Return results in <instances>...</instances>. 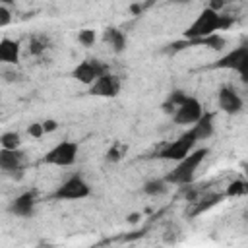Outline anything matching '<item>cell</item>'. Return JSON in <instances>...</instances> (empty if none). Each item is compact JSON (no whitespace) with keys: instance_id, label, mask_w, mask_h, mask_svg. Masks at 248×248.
I'll use <instances>...</instances> for the list:
<instances>
[{"instance_id":"obj_22","label":"cell","mask_w":248,"mask_h":248,"mask_svg":"<svg viewBox=\"0 0 248 248\" xmlns=\"http://www.w3.org/2000/svg\"><path fill=\"white\" fill-rule=\"evenodd\" d=\"M21 145V138L17 132H4L0 136V147L4 149H19Z\"/></svg>"},{"instance_id":"obj_18","label":"cell","mask_w":248,"mask_h":248,"mask_svg":"<svg viewBox=\"0 0 248 248\" xmlns=\"http://www.w3.org/2000/svg\"><path fill=\"white\" fill-rule=\"evenodd\" d=\"M167 190H169V182L165 178H151V180L143 182V186H141V192L147 196H161Z\"/></svg>"},{"instance_id":"obj_4","label":"cell","mask_w":248,"mask_h":248,"mask_svg":"<svg viewBox=\"0 0 248 248\" xmlns=\"http://www.w3.org/2000/svg\"><path fill=\"white\" fill-rule=\"evenodd\" d=\"M196 143H198V138H196V134H194V130L190 128V130H186L182 136H178L174 141H170V143H167L155 157H159V159H165V161H180L182 157H186L194 147H196Z\"/></svg>"},{"instance_id":"obj_21","label":"cell","mask_w":248,"mask_h":248,"mask_svg":"<svg viewBox=\"0 0 248 248\" xmlns=\"http://www.w3.org/2000/svg\"><path fill=\"white\" fill-rule=\"evenodd\" d=\"M246 192H248L246 180L236 178V180H232V182L227 186V190H225V198H240V196H244Z\"/></svg>"},{"instance_id":"obj_19","label":"cell","mask_w":248,"mask_h":248,"mask_svg":"<svg viewBox=\"0 0 248 248\" xmlns=\"http://www.w3.org/2000/svg\"><path fill=\"white\" fill-rule=\"evenodd\" d=\"M186 93L182 91V89H174L169 97H167V101L163 103V112H167V114H172L174 110H176V107L180 105V103H184L186 101Z\"/></svg>"},{"instance_id":"obj_2","label":"cell","mask_w":248,"mask_h":248,"mask_svg":"<svg viewBox=\"0 0 248 248\" xmlns=\"http://www.w3.org/2000/svg\"><path fill=\"white\" fill-rule=\"evenodd\" d=\"M209 155V149L207 147H194L186 157H182L180 161H176V167L165 176V180L169 184H176V186H182V184H192L194 176H196V170L198 167L203 163V159Z\"/></svg>"},{"instance_id":"obj_14","label":"cell","mask_w":248,"mask_h":248,"mask_svg":"<svg viewBox=\"0 0 248 248\" xmlns=\"http://www.w3.org/2000/svg\"><path fill=\"white\" fill-rule=\"evenodd\" d=\"M19 56H21L19 41H14L10 37L0 39V64H17Z\"/></svg>"},{"instance_id":"obj_5","label":"cell","mask_w":248,"mask_h":248,"mask_svg":"<svg viewBox=\"0 0 248 248\" xmlns=\"http://www.w3.org/2000/svg\"><path fill=\"white\" fill-rule=\"evenodd\" d=\"M89 194H91V186L85 182V178L81 174H72L52 192V198L58 202L62 200L72 202V200H83Z\"/></svg>"},{"instance_id":"obj_1","label":"cell","mask_w":248,"mask_h":248,"mask_svg":"<svg viewBox=\"0 0 248 248\" xmlns=\"http://www.w3.org/2000/svg\"><path fill=\"white\" fill-rule=\"evenodd\" d=\"M232 16H225L223 12H213L211 8H203L198 17L184 31V39H198L217 31H227L232 25Z\"/></svg>"},{"instance_id":"obj_16","label":"cell","mask_w":248,"mask_h":248,"mask_svg":"<svg viewBox=\"0 0 248 248\" xmlns=\"http://www.w3.org/2000/svg\"><path fill=\"white\" fill-rule=\"evenodd\" d=\"M103 43H107L110 48H112V52H116V54H120V52H124L126 50V45H128V39H126V33L124 31H120L118 27H107L105 31H103Z\"/></svg>"},{"instance_id":"obj_3","label":"cell","mask_w":248,"mask_h":248,"mask_svg":"<svg viewBox=\"0 0 248 248\" xmlns=\"http://www.w3.org/2000/svg\"><path fill=\"white\" fill-rule=\"evenodd\" d=\"M211 68L213 70H234L240 76V79L246 81L248 79V45H240L232 48L231 52L215 60Z\"/></svg>"},{"instance_id":"obj_24","label":"cell","mask_w":248,"mask_h":248,"mask_svg":"<svg viewBox=\"0 0 248 248\" xmlns=\"http://www.w3.org/2000/svg\"><path fill=\"white\" fill-rule=\"evenodd\" d=\"M122 155H124V147L116 141V143H112L108 149H107V155H105V159L108 161V163H118L120 159H122Z\"/></svg>"},{"instance_id":"obj_13","label":"cell","mask_w":248,"mask_h":248,"mask_svg":"<svg viewBox=\"0 0 248 248\" xmlns=\"http://www.w3.org/2000/svg\"><path fill=\"white\" fill-rule=\"evenodd\" d=\"M23 161H25V155H23L21 149H4V147H0V170L2 172L14 174L16 170H21Z\"/></svg>"},{"instance_id":"obj_8","label":"cell","mask_w":248,"mask_h":248,"mask_svg":"<svg viewBox=\"0 0 248 248\" xmlns=\"http://www.w3.org/2000/svg\"><path fill=\"white\" fill-rule=\"evenodd\" d=\"M105 72H108V66L97 58H85L83 62H79L74 70H72V78L83 85H91L99 76H103Z\"/></svg>"},{"instance_id":"obj_23","label":"cell","mask_w":248,"mask_h":248,"mask_svg":"<svg viewBox=\"0 0 248 248\" xmlns=\"http://www.w3.org/2000/svg\"><path fill=\"white\" fill-rule=\"evenodd\" d=\"M76 39H78V43H79L81 46L89 48V46H93V45L97 43V31H95V29H89V27H85V29H79Z\"/></svg>"},{"instance_id":"obj_31","label":"cell","mask_w":248,"mask_h":248,"mask_svg":"<svg viewBox=\"0 0 248 248\" xmlns=\"http://www.w3.org/2000/svg\"><path fill=\"white\" fill-rule=\"evenodd\" d=\"M4 79H6V81H19L21 76L16 74V72H6V74H4Z\"/></svg>"},{"instance_id":"obj_12","label":"cell","mask_w":248,"mask_h":248,"mask_svg":"<svg viewBox=\"0 0 248 248\" xmlns=\"http://www.w3.org/2000/svg\"><path fill=\"white\" fill-rule=\"evenodd\" d=\"M35 205H37V198H35V192H23L19 196H16L10 205H8V211L16 217H31L35 213Z\"/></svg>"},{"instance_id":"obj_30","label":"cell","mask_w":248,"mask_h":248,"mask_svg":"<svg viewBox=\"0 0 248 248\" xmlns=\"http://www.w3.org/2000/svg\"><path fill=\"white\" fill-rule=\"evenodd\" d=\"M143 4H140V2H134V4H130V12L134 14V16H140L141 12H143Z\"/></svg>"},{"instance_id":"obj_20","label":"cell","mask_w":248,"mask_h":248,"mask_svg":"<svg viewBox=\"0 0 248 248\" xmlns=\"http://www.w3.org/2000/svg\"><path fill=\"white\" fill-rule=\"evenodd\" d=\"M46 48H48V39H46L45 35H31V37H29V45H27L29 54L41 56Z\"/></svg>"},{"instance_id":"obj_9","label":"cell","mask_w":248,"mask_h":248,"mask_svg":"<svg viewBox=\"0 0 248 248\" xmlns=\"http://www.w3.org/2000/svg\"><path fill=\"white\" fill-rule=\"evenodd\" d=\"M202 112H203V105L196 97L188 95L186 101L180 103L170 116H172V122L178 124V126H192L202 116Z\"/></svg>"},{"instance_id":"obj_27","label":"cell","mask_w":248,"mask_h":248,"mask_svg":"<svg viewBox=\"0 0 248 248\" xmlns=\"http://www.w3.org/2000/svg\"><path fill=\"white\" fill-rule=\"evenodd\" d=\"M41 124H43V132H45V134H50V132H54V130L58 128V122H56L54 118H46V120H43Z\"/></svg>"},{"instance_id":"obj_32","label":"cell","mask_w":248,"mask_h":248,"mask_svg":"<svg viewBox=\"0 0 248 248\" xmlns=\"http://www.w3.org/2000/svg\"><path fill=\"white\" fill-rule=\"evenodd\" d=\"M14 2H16V0H0V4H2V6H8V8H10Z\"/></svg>"},{"instance_id":"obj_11","label":"cell","mask_w":248,"mask_h":248,"mask_svg":"<svg viewBox=\"0 0 248 248\" xmlns=\"http://www.w3.org/2000/svg\"><path fill=\"white\" fill-rule=\"evenodd\" d=\"M217 105H219V108H221L225 114H231V116L240 114L242 108H244L242 97H240L231 85H223V87L219 89V93H217Z\"/></svg>"},{"instance_id":"obj_26","label":"cell","mask_w":248,"mask_h":248,"mask_svg":"<svg viewBox=\"0 0 248 248\" xmlns=\"http://www.w3.org/2000/svg\"><path fill=\"white\" fill-rule=\"evenodd\" d=\"M27 132H29V136L35 138V140H39V138L45 136V132H43V124H41V122H33V124L27 128Z\"/></svg>"},{"instance_id":"obj_10","label":"cell","mask_w":248,"mask_h":248,"mask_svg":"<svg viewBox=\"0 0 248 248\" xmlns=\"http://www.w3.org/2000/svg\"><path fill=\"white\" fill-rule=\"evenodd\" d=\"M89 87V95L93 97H107V99H114L118 93H120V78L110 74V72H105L103 76H99Z\"/></svg>"},{"instance_id":"obj_6","label":"cell","mask_w":248,"mask_h":248,"mask_svg":"<svg viewBox=\"0 0 248 248\" xmlns=\"http://www.w3.org/2000/svg\"><path fill=\"white\" fill-rule=\"evenodd\" d=\"M78 151L79 147L76 141L64 140V141H58L50 151H46V155L43 157V163L54 165V167H72L78 159Z\"/></svg>"},{"instance_id":"obj_17","label":"cell","mask_w":248,"mask_h":248,"mask_svg":"<svg viewBox=\"0 0 248 248\" xmlns=\"http://www.w3.org/2000/svg\"><path fill=\"white\" fill-rule=\"evenodd\" d=\"M192 130H194L198 141L200 140H207L209 136H213V112L203 110L202 116L192 124Z\"/></svg>"},{"instance_id":"obj_28","label":"cell","mask_w":248,"mask_h":248,"mask_svg":"<svg viewBox=\"0 0 248 248\" xmlns=\"http://www.w3.org/2000/svg\"><path fill=\"white\" fill-rule=\"evenodd\" d=\"M225 6H227V0H209L207 4V8H211L213 12H223Z\"/></svg>"},{"instance_id":"obj_29","label":"cell","mask_w":248,"mask_h":248,"mask_svg":"<svg viewBox=\"0 0 248 248\" xmlns=\"http://www.w3.org/2000/svg\"><path fill=\"white\" fill-rule=\"evenodd\" d=\"M126 221H128L130 225H136V223L141 221V213H140V211H134V213H130V215L126 217Z\"/></svg>"},{"instance_id":"obj_7","label":"cell","mask_w":248,"mask_h":248,"mask_svg":"<svg viewBox=\"0 0 248 248\" xmlns=\"http://www.w3.org/2000/svg\"><path fill=\"white\" fill-rule=\"evenodd\" d=\"M192 46H203V48H211V50H223L227 46V39L219 33H211L205 37H198V39H182V41H174L169 45L170 52H178L184 48H192Z\"/></svg>"},{"instance_id":"obj_15","label":"cell","mask_w":248,"mask_h":248,"mask_svg":"<svg viewBox=\"0 0 248 248\" xmlns=\"http://www.w3.org/2000/svg\"><path fill=\"white\" fill-rule=\"evenodd\" d=\"M225 200V192H209V194H203L202 198H196L192 203H194V209L190 211V217H196L200 213H205L209 211L211 207H215L217 203H221Z\"/></svg>"},{"instance_id":"obj_25","label":"cell","mask_w":248,"mask_h":248,"mask_svg":"<svg viewBox=\"0 0 248 248\" xmlns=\"http://www.w3.org/2000/svg\"><path fill=\"white\" fill-rule=\"evenodd\" d=\"M12 23V12L8 6L0 4V27H8Z\"/></svg>"}]
</instances>
